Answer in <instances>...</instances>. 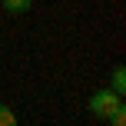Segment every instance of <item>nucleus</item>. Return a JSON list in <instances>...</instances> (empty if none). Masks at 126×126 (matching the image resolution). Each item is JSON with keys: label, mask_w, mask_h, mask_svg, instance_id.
<instances>
[{"label": "nucleus", "mask_w": 126, "mask_h": 126, "mask_svg": "<svg viewBox=\"0 0 126 126\" xmlns=\"http://www.w3.org/2000/svg\"><path fill=\"white\" fill-rule=\"evenodd\" d=\"M86 106H90V113H93V116H100V120H110V116H113L116 110L123 106V96H116L113 90H96V93L86 100Z\"/></svg>", "instance_id": "1"}, {"label": "nucleus", "mask_w": 126, "mask_h": 126, "mask_svg": "<svg viewBox=\"0 0 126 126\" xmlns=\"http://www.w3.org/2000/svg\"><path fill=\"white\" fill-rule=\"evenodd\" d=\"M110 90L116 96L126 93V66H113V76H110Z\"/></svg>", "instance_id": "2"}, {"label": "nucleus", "mask_w": 126, "mask_h": 126, "mask_svg": "<svg viewBox=\"0 0 126 126\" xmlns=\"http://www.w3.org/2000/svg\"><path fill=\"white\" fill-rule=\"evenodd\" d=\"M0 3H3L7 13H27L33 7V0H0Z\"/></svg>", "instance_id": "3"}, {"label": "nucleus", "mask_w": 126, "mask_h": 126, "mask_svg": "<svg viewBox=\"0 0 126 126\" xmlns=\"http://www.w3.org/2000/svg\"><path fill=\"white\" fill-rule=\"evenodd\" d=\"M0 126H17V116L7 103H0Z\"/></svg>", "instance_id": "4"}, {"label": "nucleus", "mask_w": 126, "mask_h": 126, "mask_svg": "<svg viewBox=\"0 0 126 126\" xmlns=\"http://www.w3.org/2000/svg\"><path fill=\"white\" fill-rule=\"evenodd\" d=\"M110 126H126V106H120L113 116H110Z\"/></svg>", "instance_id": "5"}]
</instances>
